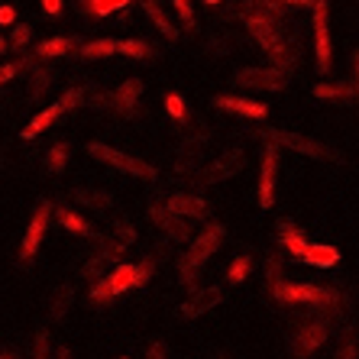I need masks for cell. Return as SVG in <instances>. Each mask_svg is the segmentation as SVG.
<instances>
[{
    "instance_id": "1",
    "label": "cell",
    "mask_w": 359,
    "mask_h": 359,
    "mask_svg": "<svg viewBox=\"0 0 359 359\" xmlns=\"http://www.w3.org/2000/svg\"><path fill=\"white\" fill-rule=\"evenodd\" d=\"M246 23V29H250V36L256 42H259V49L266 52L269 59H272V68H282V72H288V68L298 65L301 52L292 46V39L282 33V20L276 17H266V13H250V17L243 20Z\"/></svg>"
},
{
    "instance_id": "2",
    "label": "cell",
    "mask_w": 359,
    "mask_h": 359,
    "mask_svg": "<svg viewBox=\"0 0 359 359\" xmlns=\"http://www.w3.org/2000/svg\"><path fill=\"white\" fill-rule=\"evenodd\" d=\"M224 236H226L224 224H208L191 243H188L184 256L178 259V282H182L184 288H194V282H198V276H201V269L208 266L210 256L220 250Z\"/></svg>"
},
{
    "instance_id": "3",
    "label": "cell",
    "mask_w": 359,
    "mask_h": 359,
    "mask_svg": "<svg viewBox=\"0 0 359 359\" xmlns=\"http://www.w3.org/2000/svg\"><path fill=\"white\" fill-rule=\"evenodd\" d=\"M272 298L282 301V304H304V308H320V311L340 308V292H337V288L308 285V282H288V278L272 285Z\"/></svg>"
},
{
    "instance_id": "4",
    "label": "cell",
    "mask_w": 359,
    "mask_h": 359,
    "mask_svg": "<svg viewBox=\"0 0 359 359\" xmlns=\"http://www.w3.org/2000/svg\"><path fill=\"white\" fill-rule=\"evenodd\" d=\"M252 133L259 136L262 142H272L276 149H288L298 152V156H308V159H327V162H340V152H334L330 146L318 140H308L301 133H292V130H276V126H256Z\"/></svg>"
},
{
    "instance_id": "5",
    "label": "cell",
    "mask_w": 359,
    "mask_h": 359,
    "mask_svg": "<svg viewBox=\"0 0 359 359\" xmlns=\"http://www.w3.org/2000/svg\"><path fill=\"white\" fill-rule=\"evenodd\" d=\"M88 156H94L97 162H104V165H110V168H117V172H123V175L142 178V182H156V178H159V172H156L149 162L136 159V156H130V152L114 149V146H107V142H88Z\"/></svg>"
},
{
    "instance_id": "6",
    "label": "cell",
    "mask_w": 359,
    "mask_h": 359,
    "mask_svg": "<svg viewBox=\"0 0 359 359\" xmlns=\"http://www.w3.org/2000/svg\"><path fill=\"white\" fill-rule=\"evenodd\" d=\"M78 104H84V88H81V84L68 88V91L62 94V97L55 100V104H49L46 110H39V114H36V117L29 120V126H23V133H20V136H23V140H36V136L46 133V130H49V126L55 123L59 117L72 114V110H75Z\"/></svg>"
},
{
    "instance_id": "7",
    "label": "cell",
    "mask_w": 359,
    "mask_h": 359,
    "mask_svg": "<svg viewBox=\"0 0 359 359\" xmlns=\"http://www.w3.org/2000/svg\"><path fill=\"white\" fill-rule=\"evenodd\" d=\"M288 72L272 65H250V68H236L233 72V84L246 88V91H285L288 88Z\"/></svg>"
},
{
    "instance_id": "8",
    "label": "cell",
    "mask_w": 359,
    "mask_h": 359,
    "mask_svg": "<svg viewBox=\"0 0 359 359\" xmlns=\"http://www.w3.org/2000/svg\"><path fill=\"white\" fill-rule=\"evenodd\" d=\"M327 337H330V320L327 318H308V320H301V324L294 327L292 340H288V350H292L298 359H308L311 353H318L320 346H324Z\"/></svg>"
},
{
    "instance_id": "9",
    "label": "cell",
    "mask_w": 359,
    "mask_h": 359,
    "mask_svg": "<svg viewBox=\"0 0 359 359\" xmlns=\"http://www.w3.org/2000/svg\"><path fill=\"white\" fill-rule=\"evenodd\" d=\"M126 252L123 243H117L114 236H100L97 246H94V256L81 266V278H88V282H97V278H104L110 272V266H117L120 256Z\"/></svg>"
},
{
    "instance_id": "10",
    "label": "cell",
    "mask_w": 359,
    "mask_h": 359,
    "mask_svg": "<svg viewBox=\"0 0 359 359\" xmlns=\"http://www.w3.org/2000/svg\"><path fill=\"white\" fill-rule=\"evenodd\" d=\"M314 55H318V68L320 75H330V65H334V49H330V7L327 0H314Z\"/></svg>"
},
{
    "instance_id": "11",
    "label": "cell",
    "mask_w": 359,
    "mask_h": 359,
    "mask_svg": "<svg viewBox=\"0 0 359 359\" xmlns=\"http://www.w3.org/2000/svg\"><path fill=\"white\" fill-rule=\"evenodd\" d=\"M142 78H126L120 88H114L110 94H104V97H94L91 104L94 107H110L114 114H120V117H133L136 114V104H140L142 97Z\"/></svg>"
},
{
    "instance_id": "12",
    "label": "cell",
    "mask_w": 359,
    "mask_h": 359,
    "mask_svg": "<svg viewBox=\"0 0 359 359\" xmlns=\"http://www.w3.org/2000/svg\"><path fill=\"white\" fill-rule=\"evenodd\" d=\"M49 220H52V204L42 201L39 208H36L33 220H29V226H26L23 243H20V262H23V266H29V262L36 259V252H39L42 240H46V230H49Z\"/></svg>"
},
{
    "instance_id": "13",
    "label": "cell",
    "mask_w": 359,
    "mask_h": 359,
    "mask_svg": "<svg viewBox=\"0 0 359 359\" xmlns=\"http://www.w3.org/2000/svg\"><path fill=\"white\" fill-rule=\"evenodd\" d=\"M276 182H278V149L272 142H266L262 165H259V208L262 210H269L276 204Z\"/></svg>"
},
{
    "instance_id": "14",
    "label": "cell",
    "mask_w": 359,
    "mask_h": 359,
    "mask_svg": "<svg viewBox=\"0 0 359 359\" xmlns=\"http://www.w3.org/2000/svg\"><path fill=\"white\" fill-rule=\"evenodd\" d=\"M224 301V288L220 285H208V288H194L191 292V298L184 301L182 308H178V318H184V320H198V318H204L208 311H214Z\"/></svg>"
},
{
    "instance_id": "15",
    "label": "cell",
    "mask_w": 359,
    "mask_h": 359,
    "mask_svg": "<svg viewBox=\"0 0 359 359\" xmlns=\"http://www.w3.org/2000/svg\"><path fill=\"white\" fill-rule=\"evenodd\" d=\"M246 165V152L240 149V146H230L226 152H220L217 159L208 165V172H204V178L201 182L208 184H217V182H226V178H233L240 168Z\"/></svg>"
},
{
    "instance_id": "16",
    "label": "cell",
    "mask_w": 359,
    "mask_h": 359,
    "mask_svg": "<svg viewBox=\"0 0 359 359\" xmlns=\"http://www.w3.org/2000/svg\"><path fill=\"white\" fill-rule=\"evenodd\" d=\"M149 217H152V224H156L162 233L168 236V240L188 243V236H191V220H184V217H178V214H172L165 204H149Z\"/></svg>"
},
{
    "instance_id": "17",
    "label": "cell",
    "mask_w": 359,
    "mask_h": 359,
    "mask_svg": "<svg viewBox=\"0 0 359 359\" xmlns=\"http://www.w3.org/2000/svg\"><path fill=\"white\" fill-rule=\"evenodd\" d=\"M172 214H178V217L184 220H204L210 214V204L201 194H188V191H178V194H168L165 201H162Z\"/></svg>"
},
{
    "instance_id": "18",
    "label": "cell",
    "mask_w": 359,
    "mask_h": 359,
    "mask_svg": "<svg viewBox=\"0 0 359 359\" xmlns=\"http://www.w3.org/2000/svg\"><path fill=\"white\" fill-rule=\"evenodd\" d=\"M208 140H210V133L208 130H198L194 136H188V140H182V146L175 149V172H194L198 168V162H201V149L208 146Z\"/></svg>"
},
{
    "instance_id": "19",
    "label": "cell",
    "mask_w": 359,
    "mask_h": 359,
    "mask_svg": "<svg viewBox=\"0 0 359 359\" xmlns=\"http://www.w3.org/2000/svg\"><path fill=\"white\" fill-rule=\"evenodd\" d=\"M214 104H217L220 110H226V114H240V117H250V120H262L269 114L266 104H259V100L236 97V94H217V97H214Z\"/></svg>"
},
{
    "instance_id": "20",
    "label": "cell",
    "mask_w": 359,
    "mask_h": 359,
    "mask_svg": "<svg viewBox=\"0 0 359 359\" xmlns=\"http://www.w3.org/2000/svg\"><path fill=\"white\" fill-rule=\"evenodd\" d=\"M20 68H29V97L33 100H42V94L49 91L52 84H55V72L33 59V55H26L23 62H17Z\"/></svg>"
},
{
    "instance_id": "21",
    "label": "cell",
    "mask_w": 359,
    "mask_h": 359,
    "mask_svg": "<svg viewBox=\"0 0 359 359\" xmlns=\"http://www.w3.org/2000/svg\"><path fill=\"white\" fill-rule=\"evenodd\" d=\"M278 243H282V250L288 252L292 259H301L311 246L304 230H301L298 224H292V220H278Z\"/></svg>"
},
{
    "instance_id": "22",
    "label": "cell",
    "mask_w": 359,
    "mask_h": 359,
    "mask_svg": "<svg viewBox=\"0 0 359 359\" xmlns=\"http://www.w3.org/2000/svg\"><path fill=\"white\" fill-rule=\"evenodd\" d=\"M72 49H78V39H72V36H55V39H46V42H39V46H36L33 59L36 62L59 59V55H68Z\"/></svg>"
},
{
    "instance_id": "23",
    "label": "cell",
    "mask_w": 359,
    "mask_h": 359,
    "mask_svg": "<svg viewBox=\"0 0 359 359\" xmlns=\"http://www.w3.org/2000/svg\"><path fill=\"white\" fill-rule=\"evenodd\" d=\"M140 4H142V13L152 20V26H156V29H159L168 42H175L178 39V29H175V23L165 17V10H162L159 0H140Z\"/></svg>"
},
{
    "instance_id": "24",
    "label": "cell",
    "mask_w": 359,
    "mask_h": 359,
    "mask_svg": "<svg viewBox=\"0 0 359 359\" xmlns=\"http://www.w3.org/2000/svg\"><path fill=\"white\" fill-rule=\"evenodd\" d=\"M55 217H59V224L65 226L72 236H94V226L88 224V220L78 214V210L65 208V204H59V210H55Z\"/></svg>"
},
{
    "instance_id": "25",
    "label": "cell",
    "mask_w": 359,
    "mask_h": 359,
    "mask_svg": "<svg viewBox=\"0 0 359 359\" xmlns=\"http://www.w3.org/2000/svg\"><path fill=\"white\" fill-rule=\"evenodd\" d=\"M304 266H314V269H334L340 262V250L337 246H308V252L301 256Z\"/></svg>"
},
{
    "instance_id": "26",
    "label": "cell",
    "mask_w": 359,
    "mask_h": 359,
    "mask_svg": "<svg viewBox=\"0 0 359 359\" xmlns=\"http://www.w3.org/2000/svg\"><path fill=\"white\" fill-rule=\"evenodd\" d=\"M72 198H75L78 204H84V208H94V210L114 208V194L104 191V188H75V191H72Z\"/></svg>"
},
{
    "instance_id": "27",
    "label": "cell",
    "mask_w": 359,
    "mask_h": 359,
    "mask_svg": "<svg viewBox=\"0 0 359 359\" xmlns=\"http://www.w3.org/2000/svg\"><path fill=\"white\" fill-rule=\"evenodd\" d=\"M72 304H75V285H59L55 288V294H52V308H49V318L52 320H65L68 311H72Z\"/></svg>"
},
{
    "instance_id": "28",
    "label": "cell",
    "mask_w": 359,
    "mask_h": 359,
    "mask_svg": "<svg viewBox=\"0 0 359 359\" xmlns=\"http://www.w3.org/2000/svg\"><path fill=\"white\" fill-rule=\"evenodd\" d=\"M107 285H110V294H114V298L123 294V292H130V288H133V266L120 262L114 272H107Z\"/></svg>"
},
{
    "instance_id": "29",
    "label": "cell",
    "mask_w": 359,
    "mask_h": 359,
    "mask_svg": "<svg viewBox=\"0 0 359 359\" xmlns=\"http://www.w3.org/2000/svg\"><path fill=\"white\" fill-rule=\"evenodd\" d=\"M107 55H117V39H94L81 46V59H107Z\"/></svg>"
},
{
    "instance_id": "30",
    "label": "cell",
    "mask_w": 359,
    "mask_h": 359,
    "mask_svg": "<svg viewBox=\"0 0 359 359\" xmlns=\"http://www.w3.org/2000/svg\"><path fill=\"white\" fill-rule=\"evenodd\" d=\"M117 52L130 55V59H152V46L146 39H117Z\"/></svg>"
},
{
    "instance_id": "31",
    "label": "cell",
    "mask_w": 359,
    "mask_h": 359,
    "mask_svg": "<svg viewBox=\"0 0 359 359\" xmlns=\"http://www.w3.org/2000/svg\"><path fill=\"white\" fill-rule=\"evenodd\" d=\"M314 97L320 100H350L353 97V84H318Z\"/></svg>"
},
{
    "instance_id": "32",
    "label": "cell",
    "mask_w": 359,
    "mask_h": 359,
    "mask_svg": "<svg viewBox=\"0 0 359 359\" xmlns=\"http://www.w3.org/2000/svg\"><path fill=\"white\" fill-rule=\"evenodd\" d=\"M68 156H72V146L68 142H55L49 149V156H46V168L49 172H62L68 165Z\"/></svg>"
},
{
    "instance_id": "33",
    "label": "cell",
    "mask_w": 359,
    "mask_h": 359,
    "mask_svg": "<svg viewBox=\"0 0 359 359\" xmlns=\"http://www.w3.org/2000/svg\"><path fill=\"white\" fill-rule=\"evenodd\" d=\"M250 269H252V259H250V256H236V259L230 262V269H226V282H230V285L246 282Z\"/></svg>"
},
{
    "instance_id": "34",
    "label": "cell",
    "mask_w": 359,
    "mask_h": 359,
    "mask_svg": "<svg viewBox=\"0 0 359 359\" xmlns=\"http://www.w3.org/2000/svg\"><path fill=\"white\" fill-rule=\"evenodd\" d=\"M29 39H33V26H26V23H13L7 46H10V49H17V52H23L26 46H29Z\"/></svg>"
},
{
    "instance_id": "35",
    "label": "cell",
    "mask_w": 359,
    "mask_h": 359,
    "mask_svg": "<svg viewBox=\"0 0 359 359\" xmlns=\"http://www.w3.org/2000/svg\"><path fill=\"white\" fill-rule=\"evenodd\" d=\"M110 236H114L117 243H123V246H130V243H136V226L126 217H117L114 226H110Z\"/></svg>"
},
{
    "instance_id": "36",
    "label": "cell",
    "mask_w": 359,
    "mask_h": 359,
    "mask_svg": "<svg viewBox=\"0 0 359 359\" xmlns=\"http://www.w3.org/2000/svg\"><path fill=\"white\" fill-rule=\"evenodd\" d=\"M133 4V0H94L91 4V17H110V13H120Z\"/></svg>"
},
{
    "instance_id": "37",
    "label": "cell",
    "mask_w": 359,
    "mask_h": 359,
    "mask_svg": "<svg viewBox=\"0 0 359 359\" xmlns=\"http://www.w3.org/2000/svg\"><path fill=\"white\" fill-rule=\"evenodd\" d=\"M334 359H359V337L356 334H343L340 346H337Z\"/></svg>"
},
{
    "instance_id": "38",
    "label": "cell",
    "mask_w": 359,
    "mask_h": 359,
    "mask_svg": "<svg viewBox=\"0 0 359 359\" xmlns=\"http://www.w3.org/2000/svg\"><path fill=\"white\" fill-rule=\"evenodd\" d=\"M52 340H49V330H36L33 337V359H52Z\"/></svg>"
},
{
    "instance_id": "39",
    "label": "cell",
    "mask_w": 359,
    "mask_h": 359,
    "mask_svg": "<svg viewBox=\"0 0 359 359\" xmlns=\"http://www.w3.org/2000/svg\"><path fill=\"white\" fill-rule=\"evenodd\" d=\"M152 276H156V259H142L140 266H133V288H142Z\"/></svg>"
},
{
    "instance_id": "40",
    "label": "cell",
    "mask_w": 359,
    "mask_h": 359,
    "mask_svg": "<svg viewBox=\"0 0 359 359\" xmlns=\"http://www.w3.org/2000/svg\"><path fill=\"white\" fill-rule=\"evenodd\" d=\"M165 110L172 114L175 120H188V107H184V97L178 91H172V94H165Z\"/></svg>"
},
{
    "instance_id": "41",
    "label": "cell",
    "mask_w": 359,
    "mask_h": 359,
    "mask_svg": "<svg viewBox=\"0 0 359 359\" xmlns=\"http://www.w3.org/2000/svg\"><path fill=\"white\" fill-rule=\"evenodd\" d=\"M282 278H285L282 259H278V256H266V282H269V288H272V285H278Z\"/></svg>"
},
{
    "instance_id": "42",
    "label": "cell",
    "mask_w": 359,
    "mask_h": 359,
    "mask_svg": "<svg viewBox=\"0 0 359 359\" xmlns=\"http://www.w3.org/2000/svg\"><path fill=\"white\" fill-rule=\"evenodd\" d=\"M230 46H236V39L230 33H220V36H210L208 52H210V55H226V52H230Z\"/></svg>"
},
{
    "instance_id": "43",
    "label": "cell",
    "mask_w": 359,
    "mask_h": 359,
    "mask_svg": "<svg viewBox=\"0 0 359 359\" xmlns=\"http://www.w3.org/2000/svg\"><path fill=\"white\" fill-rule=\"evenodd\" d=\"M172 4H175L178 23H184L188 29H194V26H198V20H194V7H191V0H172Z\"/></svg>"
},
{
    "instance_id": "44",
    "label": "cell",
    "mask_w": 359,
    "mask_h": 359,
    "mask_svg": "<svg viewBox=\"0 0 359 359\" xmlns=\"http://www.w3.org/2000/svg\"><path fill=\"white\" fill-rule=\"evenodd\" d=\"M146 359H168V346L162 340H152L149 350H146Z\"/></svg>"
},
{
    "instance_id": "45",
    "label": "cell",
    "mask_w": 359,
    "mask_h": 359,
    "mask_svg": "<svg viewBox=\"0 0 359 359\" xmlns=\"http://www.w3.org/2000/svg\"><path fill=\"white\" fill-rule=\"evenodd\" d=\"M17 23V10L10 7V4H4V7H0V26H13Z\"/></svg>"
},
{
    "instance_id": "46",
    "label": "cell",
    "mask_w": 359,
    "mask_h": 359,
    "mask_svg": "<svg viewBox=\"0 0 359 359\" xmlns=\"http://www.w3.org/2000/svg\"><path fill=\"white\" fill-rule=\"evenodd\" d=\"M62 7H65L62 0H42V10H46L49 17H59V13H62Z\"/></svg>"
},
{
    "instance_id": "47",
    "label": "cell",
    "mask_w": 359,
    "mask_h": 359,
    "mask_svg": "<svg viewBox=\"0 0 359 359\" xmlns=\"http://www.w3.org/2000/svg\"><path fill=\"white\" fill-rule=\"evenodd\" d=\"M17 72H20V65H17V62H13V65H0V84H7L10 78L17 75Z\"/></svg>"
},
{
    "instance_id": "48",
    "label": "cell",
    "mask_w": 359,
    "mask_h": 359,
    "mask_svg": "<svg viewBox=\"0 0 359 359\" xmlns=\"http://www.w3.org/2000/svg\"><path fill=\"white\" fill-rule=\"evenodd\" d=\"M353 91H356V100H359V49H353Z\"/></svg>"
},
{
    "instance_id": "49",
    "label": "cell",
    "mask_w": 359,
    "mask_h": 359,
    "mask_svg": "<svg viewBox=\"0 0 359 359\" xmlns=\"http://www.w3.org/2000/svg\"><path fill=\"white\" fill-rule=\"evenodd\" d=\"M282 7H314V0H276Z\"/></svg>"
},
{
    "instance_id": "50",
    "label": "cell",
    "mask_w": 359,
    "mask_h": 359,
    "mask_svg": "<svg viewBox=\"0 0 359 359\" xmlns=\"http://www.w3.org/2000/svg\"><path fill=\"white\" fill-rule=\"evenodd\" d=\"M52 359H72V350H68V346H59V350L52 353Z\"/></svg>"
},
{
    "instance_id": "51",
    "label": "cell",
    "mask_w": 359,
    "mask_h": 359,
    "mask_svg": "<svg viewBox=\"0 0 359 359\" xmlns=\"http://www.w3.org/2000/svg\"><path fill=\"white\" fill-rule=\"evenodd\" d=\"M91 4H94V0H78V7H81L84 13H91Z\"/></svg>"
},
{
    "instance_id": "52",
    "label": "cell",
    "mask_w": 359,
    "mask_h": 359,
    "mask_svg": "<svg viewBox=\"0 0 359 359\" xmlns=\"http://www.w3.org/2000/svg\"><path fill=\"white\" fill-rule=\"evenodd\" d=\"M10 46H7V39H4V36H0V55H4V52H7Z\"/></svg>"
},
{
    "instance_id": "53",
    "label": "cell",
    "mask_w": 359,
    "mask_h": 359,
    "mask_svg": "<svg viewBox=\"0 0 359 359\" xmlns=\"http://www.w3.org/2000/svg\"><path fill=\"white\" fill-rule=\"evenodd\" d=\"M0 359H13V356H10V353H0Z\"/></svg>"
},
{
    "instance_id": "54",
    "label": "cell",
    "mask_w": 359,
    "mask_h": 359,
    "mask_svg": "<svg viewBox=\"0 0 359 359\" xmlns=\"http://www.w3.org/2000/svg\"><path fill=\"white\" fill-rule=\"evenodd\" d=\"M208 4H210V7H214V4H224V0H208Z\"/></svg>"
},
{
    "instance_id": "55",
    "label": "cell",
    "mask_w": 359,
    "mask_h": 359,
    "mask_svg": "<svg viewBox=\"0 0 359 359\" xmlns=\"http://www.w3.org/2000/svg\"><path fill=\"white\" fill-rule=\"evenodd\" d=\"M120 359H130V356H120Z\"/></svg>"
}]
</instances>
